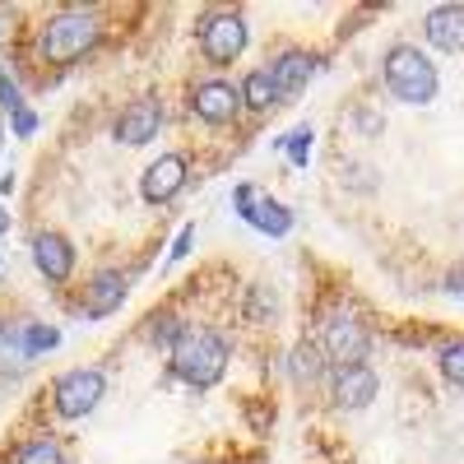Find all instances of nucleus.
<instances>
[{
  "instance_id": "nucleus-22",
  "label": "nucleus",
  "mask_w": 464,
  "mask_h": 464,
  "mask_svg": "<svg viewBox=\"0 0 464 464\" xmlns=\"http://www.w3.org/2000/svg\"><path fill=\"white\" fill-rule=\"evenodd\" d=\"M284 149H288V159L302 168L306 159H312V130H297V135H288V140H284Z\"/></svg>"
},
{
  "instance_id": "nucleus-21",
  "label": "nucleus",
  "mask_w": 464,
  "mask_h": 464,
  "mask_svg": "<svg viewBox=\"0 0 464 464\" xmlns=\"http://www.w3.org/2000/svg\"><path fill=\"white\" fill-rule=\"evenodd\" d=\"M441 372H446V381L464 385V339H455V343L441 348Z\"/></svg>"
},
{
  "instance_id": "nucleus-11",
  "label": "nucleus",
  "mask_w": 464,
  "mask_h": 464,
  "mask_svg": "<svg viewBox=\"0 0 464 464\" xmlns=\"http://www.w3.org/2000/svg\"><path fill=\"white\" fill-rule=\"evenodd\" d=\"M376 391H381V381H376V372L362 367V362L334 372V404H339V409H367V404L376 400Z\"/></svg>"
},
{
  "instance_id": "nucleus-7",
  "label": "nucleus",
  "mask_w": 464,
  "mask_h": 464,
  "mask_svg": "<svg viewBox=\"0 0 464 464\" xmlns=\"http://www.w3.org/2000/svg\"><path fill=\"white\" fill-rule=\"evenodd\" d=\"M237 209L251 227L269 232V237H284V232L293 227V214L275 200V196H265L260 186H237Z\"/></svg>"
},
{
  "instance_id": "nucleus-28",
  "label": "nucleus",
  "mask_w": 464,
  "mask_h": 464,
  "mask_svg": "<svg viewBox=\"0 0 464 464\" xmlns=\"http://www.w3.org/2000/svg\"><path fill=\"white\" fill-rule=\"evenodd\" d=\"M5 223H10V218H5V209H0V232H5Z\"/></svg>"
},
{
  "instance_id": "nucleus-2",
  "label": "nucleus",
  "mask_w": 464,
  "mask_h": 464,
  "mask_svg": "<svg viewBox=\"0 0 464 464\" xmlns=\"http://www.w3.org/2000/svg\"><path fill=\"white\" fill-rule=\"evenodd\" d=\"M385 89H391L400 102H409V107H422V102H432L437 98V65L422 56L418 47H409V43H400V47H391L385 52Z\"/></svg>"
},
{
  "instance_id": "nucleus-10",
  "label": "nucleus",
  "mask_w": 464,
  "mask_h": 464,
  "mask_svg": "<svg viewBox=\"0 0 464 464\" xmlns=\"http://www.w3.org/2000/svg\"><path fill=\"white\" fill-rule=\"evenodd\" d=\"M159 126H163V107L153 98H140L116 116V140L121 144H149L153 135H159Z\"/></svg>"
},
{
  "instance_id": "nucleus-16",
  "label": "nucleus",
  "mask_w": 464,
  "mask_h": 464,
  "mask_svg": "<svg viewBox=\"0 0 464 464\" xmlns=\"http://www.w3.org/2000/svg\"><path fill=\"white\" fill-rule=\"evenodd\" d=\"M242 102L251 107V111H269L279 102V93H275V80H269V70H251L246 80H242Z\"/></svg>"
},
{
  "instance_id": "nucleus-8",
  "label": "nucleus",
  "mask_w": 464,
  "mask_h": 464,
  "mask_svg": "<svg viewBox=\"0 0 464 464\" xmlns=\"http://www.w3.org/2000/svg\"><path fill=\"white\" fill-rule=\"evenodd\" d=\"M190 107H196L200 121L223 126V121H232V116L242 111V89H232V84H223V80H209V84H200V89H196Z\"/></svg>"
},
{
  "instance_id": "nucleus-1",
  "label": "nucleus",
  "mask_w": 464,
  "mask_h": 464,
  "mask_svg": "<svg viewBox=\"0 0 464 464\" xmlns=\"http://www.w3.org/2000/svg\"><path fill=\"white\" fill-rule=\"evenodd\" d=\"M172 372L186 385L205 391V385H214L227 372V343L214 330H205V325H181V334L172 343Z\"/></svg>"
},
{
  "instance_id": "nucleus-18",
  "label": "nucleus",
  "mask_w": 464,
  "mask_h": 464,
  "mask_svg": "<svg viewBox=\"0 0 464 464\" xmlns=\"http://www.w3.org/2000/svg\"><path fill=\"white\" fill-rule=\"evenodd\" d=\"M28 362V348H24V330L14 325H0V376H10Z\"/></svg>"
},
{
  "instance_id": "nucleus-15",
  "label": "nucleus",
  "mask_w": 464,
  "mask_h": 464,
  "mask_svg": "<svg viewBox=\"0 0 464 464\" xmlns=\"http://www.w3.org/2000/svg\"><path fill=\"white\" fill-rule=\"evenodd\" d=\"M312 74H316V61L306 56V52H284L275 65H269V80H275V93H279V98L302 93Z\"/></svg>"
},
{
  "instance_id": "nucleus-24",
  "label": "nucleus",
  "mask_w": 464,
  "mask_h": 464,
  "mask_svg": "<svg viewBox=\"0 0 464 464\" xmlns=\"http://www.w3.org/2000/svg\"><path fill=\"white\" fill-rule=\"evenodd\" d=\"M177 334H181V330H177L172 321H149V339H153V343H177Z\"/></svg>"
},
{
  "instance_id": "nucleus-6",
  "label": "nucleus",
  "mask_w": 464,
  "mask_h": 464,
  "mask_svg": "<svg viewBox=\"0 0 464 464\" xmlns=\"http://www.w3.org/2000/svg\"><path fill=\"white\" fill-rule=\"evenodd\" d=\"M367 330L358 325V316L348 312H334L330 325H325V353L334 358V367H358L367 358Z\"/></svg>"
},
{
  "instance_id": "nucleus-20",
  "label": "nucleus",
  "mask_w": 464,
  "mask_h": 464,
  "mask_svg": "<svg viewBox=\"0 0 464 464\" xmlns=\"http://www.w3.org/2000/svg\"><path fill=\"white\" fill-rule=\"evenodd\" d=\"M24 330V348H28V358L33 353H47V348H56L61 343V334L52 330V325H19Z\"/></svg>"
},
{
  "instance_id": "nucleus-5",
  "label": "nucleus",
  "mask_w": 464,
  "mask_h": 464,
  "mask_svg": "<svg viewBox=\"0 0 464 464\" xmlns=\"http://www.w3.org/2000/svg\"><path fill=\"white\" fill-rule=\"evenodd\" d=\"M246 47V19L242 14H209L200 24V52L214 65H232Z\"/></svg>"
},
{
  "instance_id": "nucleus-26",
  "label": "nucleus",
  "mask_w": 464,
  "mask_h": 464,
  "mask_svg": "<svg viewBox=\"0 0 464 464\" xmlns=\"http://www.w3.org/2000/svg\"><path fill=\"white\" fill-rule=\"evenodd\" d=\"M190 242H196V227H181V237H177V246H172V260H181V256L190 251Z\"/></svg>"
},
{
  "instance_id": "nucleus-27",
  "label": "nucleus",
  "mask_w": 464,
  "mask_h": 464,
  "mask_svg": "<svg viewBox=\"0 0 464 464\" xmlns=\"http://www.w3.org/2000/svg\"><path fill=\"white\" fill-rule=\"evenodd\" d=\"M446 288H450L455 297H464V269H450V275H446Z\"/></svg>"
},
{
  "instance_id": "nucleus-14",
  "label": "nucleus",
  "mask_w": 464,
  "mask_h": 464,
  "mask_svg": "<svg viewBox=\"0 0 464 464\" xmlns=\"http://www.w3.org/2000/svg\"><path fill=\"white\" fill-rule=\"evenodd\" d=\"M422 28L437 52H464V5H437Z\"/></svg>"
},
{
  "instance_id": "nucleus-3",
  "label": "nucleus",
  "mask_w": 464,
  "mask_h": 464,
  "mask_svg": "<svg viewBox=\"0 0 464 464\" xmlns=\"http://www.w3.org/2000/svg\"><path fill=\"white\" fill-rule=\"evenodd\" d=\"M93 43H98V19L84 14V10H65V14L47 19L43 43H37V47H43V61L70 65V61H80Z\"/></svg>"
},
{
  "instance_id": "nucleus-17",
  "label": "nucleus",
  "mask_w": 464,
  "mask_h": 464,
  "mask_svg": "<svg viewBox=\"0 0 464 464\" xmlns=\"http://www.w3.org/2000/svg\"><path fill=\"white\" fill-rule=\"evenodd\" d=\"M321 372H325V353L316 343H297L293 348V381L297 385H312V381H321Z\"/></svg>"
},
{
  "instance_id": "nucleus-25",
  "label": "nucleus",
  "mask_w": 464,
  "mask_h": 464,
  "mask_svg": "<svg viewBox=\"0 0 464 464\" xmlns=\"http://www.w3.org/2000/svg\"><path fill=\"white\" fill-rule=\"evenodd\" d=\"M14 130H19V135H33V130H37V116H33L28 107H24V111H14Z\"/></svg>"
},
{
  "instance_id": "nucleus-13",
  "label": "nucleus",
  "mask_w": 464,
  "mask_h": 464,
  "mask_svg": "<svg viewBox=\"0 0 464 464\" xmlns=\"http://www.w3.org/2000/svg\"><path fill=\"white\" fill-rule=\"evenodd\" d=\"M121 302H126V275L102 269V275H93V284L84 288V316H89V321H102V316H111Z\"/></svg>"
},
{
  "instance_id": "nucleus-23",
  "label": "nucleus",
  "mask_w": 464,
  "mask_h": 464,
  "mask_svg": "<svg viewBox=\"0 0 464 464\" xmlns=\"http://www.w3.org/2000/svg\"><path fill=\"white\" fill-rule=\"evenodd\" d=\"M0 107L5 111H24V98H19V84L10 80L5 70H0Z\"/></svg>"
},
{
  "instance_id": "nucleus-12",
  "label": "nucleus",
  "mask_w": 464,
  "mask_h": 464,
  "mask_svg": "<svg viewBox=\"0 0 464 464\" xmlns=\"http://www.w3.org/2000/svg\"><path fill=\"white\" fill-rule=\"evenodd\" d=\"M33 265L43 269L52 284H65L70 269H74V251H70V242L61 237V232H37L33 237Z\"/></svg>"
},
{
  "instance_id": "nucleus-4",
  "label": "nucleus",
  "mask_w": 464,
  "mask_h": 464,
  "mask_svg": "<svg viewBox=\"0 0 464 464\" xmlns=\"http://www.w3.org/2000/svg\"><path fill=\"white\" fill-rule=\"evenodd\" d=\"M52 400H56V413H61V418H84V413H93L98 400H102V372H98V367H74V372H65V376L56 381Z\"/></svg>"
},
{
  "instance_id": "nucleus-9",
  "label": "nucleus",
  "mask_w": 464,
  "mask_h": 464,
  "mask_svg": "<svg viewBox=\"0 0 464 464\" xmlns=\"http://www.w3.org/2000/svg\"><path fill=\"white\" fill-rule=\"evenodd\" d=\"M181 186H186V159H181V153H163L159 163H149L140 190H144L149 205H168Z\"/></svg>"
},
{
  "instance_id": "nucleus-19",
  "label": "nucleus",
  "mask_w": 464,
  "mask_h": 464,
  "mask_svg": "<svg viewBox=\"0 0 464 464\" xmlns=\"http://www.w3.org/2000/svg\"><path fill=\"white\" fill-rule=\"evenodd\" d=\"M14 464H65V455H61V446H56L52 437H37V441L19 446Z\"/></svg>"
}]
</instances>
